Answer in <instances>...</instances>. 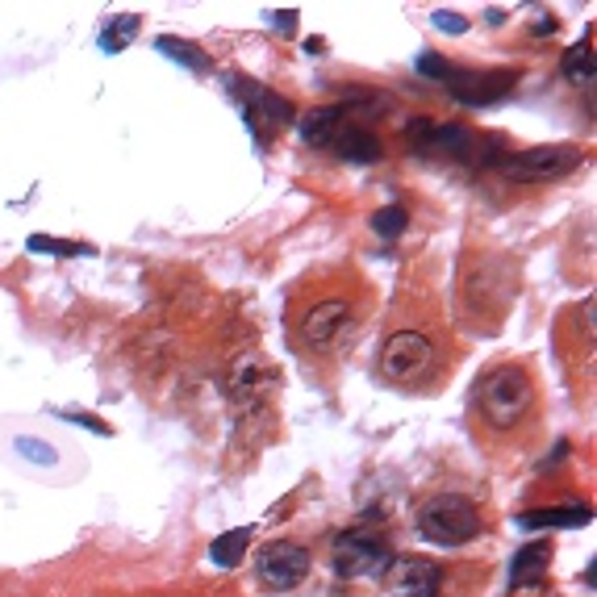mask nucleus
<instances>
[{
  "label": "nucleus",
  "mask_w": 597,
  "mask_h": 597,
  "mask_svg": "<svg viewBox=\"0 0 597 597\" xmlns=\"http://www.w3.org/2000/svg\"><path fill=\"white\" fill-rule=\"evenodd\" d=\"M418 535L434 548H464L480 535V510L459 493H434L418 510Z\"/></svg>",
  "instance_id": "obj_1"
},
{
  "label": "nucleus",
  "mask_w": 597,
  "mask_h": 597,
  "mask_svg": "<svg viewBox=\"0 0 597 597\" xmlns=\"http://www.w3.org/2000/svg\"><path fill=\"white\" fill-rule=\"evenodd\" d=\"M477 397H480L485 422L493 430H510L526 418V409L535 402V389H530V377H526L523 368L502 363V368H493V372L480 381Z\"/></svg>",
  "instance_id": "obj_2"
},
{
  "label": "nucleus",
  "mask_w": 597,
  "mask_h": 597,
  "mask_svg": "<svg viewBox=\"0 0 597 597\" xmlns=\"http://www.w3.org/2000/svg\"><path fill=\"white\" fill-rule=\"evenodd\" d=\"M576 168H581V146L573 143L530 146V151H518V155H505L498 164L505 180H518V184H548V180H560V176H569Z\"/></svg>",
  "instance_id": "obj_3"
},
{
  "label": "nucleus",
  "mask_w": 597,
  "mask_h": 597,
  "mask_svg": "<svg viewBox=\"0 0 597 597\" xmlns=\"http://www.w3.org/2000/svg\"><path fill=\"white\" fill-rule=\"evenodd\" d=\"M235 93L242 96V118H247V130L255 134V143H267L272 134H280L288 126H297V109L292 100L272 88H263L255 80H235Z\"/></svg>",
  "instance_id": "obj_4"
},
{
  "label": "nucleus",
  "mask_w": 597,
  "mask_h": 597,
  "mask_svg": "<svg viewBox=\"0 0 597 597\" xmlns=\"http://www.w3.org/2000/svg\"><path fill=\"white\" fill-rule=\"evenodd\" d=\"M434 363V347L418 331H397L381 347V377L389 384H418Z\"/></svg>",
  "instance_id": "obj_5"
},
{
  "label": "nucleus",
  "mask_w": 597,
  "mask_h": 597,
  "mask_svg": "<svg viewBox=\"0 0 597 597\" xmlns=\"http://www.w3.org/2000/svg\"><path fill=\"white\" fill-rule=\"evenodd\" d=\"M406 139L418 155H439V159H468L477 151V134L468 126H455V121L414 118Z\"/></svg>",
  "instance_id": "obj_6"
},
{
  "label": "nucleus",
  "mask_w": 597,
  "mask_h": 597,
  "mask_svg": "<svg viewBox=\"0 0 597 597\" xmlns=\"http://www.w3.org/2000/svg\"><path fill=\"white\" fill-rule=\"evenodd\" d=\"M389 564H393V556H389V548H384L377 535L351 530V535H343L335 544V569L347 581H356V576H381Z\"/></svg>",
  "instance_id": "obj_7"
},
{
  "label": "nucleus",
  "mask_w": 597,
  "mask_h": 597,
  "mask_svg": "<svg viewBox=\"0 0 597 597\" xmlns=\"http://www.w3.org/2000/svg\"><path fill=\"white\" fill-rule=\"evenodd\" d=\"M255 573H260L267 589H297L306 581V573H310V551L301 544H267L260 551Z\"/></svg>",
  "instance_id": "obj_8"
},
{
  "label": "nucleus",
  "mask_w": 597,
  "mask_h": 597,
  "mask_svg": "<svg viewBox=\"0 0 597 597\" xmlns=\"http://www.w3.org/2000/svg\"><path fill=\"white\" fill-rule=\"evenodd\" d=\"M347 326H351V306H347L343 297H331V301H318V306H310L297 331H301V343H306V347L322 351V347L338 343Z\"/></svg>",
  "instance_id": "obj_9"
},
{
  "label": "nucleus",
  "mask_w": 597,
  "mask_h": 597,
  "mask_svg": "<svg viewBox=\"0 0 597 597\" xmlns=\"http://www.w3.org/2000/svg\"><path fill=\"white\" fill-rule=\"evenodd\" d=\"M518 72H452L447 75V93L459 100V105H493V100H505L510 88H514Z\"/></svg>",
  "instance_id": "obj_10"
},
{
  "label": "nucleus",
  "mask_w": 597,
  "mask_h": 597,
  "mask_svg": "<svg viewBox=\"0 0 597 597\" xmlns=\"http://www.w3.org/2000/svg\"><path fill=\"white\" fill-rule=\"evenodd\" d=\"M551 569V544L548 539H535L514 551V564H510V585L514 589H535Z\"/></svg>",
  "instance_id": "obj_11"
},
{
  "label": "nucleus",
  "mask_w": 597,
  "mask_h": 597,
  "mask_svg": "<svg viewBox=\"0 0 597 597\" xmlns=\"http://www.w3.org/2000/svg\"><path fill=\"white\" fill-rule=\"evenodd\" d=\"M335 155L343 164H377L384 155L381 139L372 134V130H363V126H347V130H338L335 143Z\"/></svg>",
  "instance_id": "obj_12"
},
{
  "label": "nucleus",
  "mask_w": 597,
  "mask_h": 597,
  "mask_svg": "<svg viewBox=\"0 0 597 597\" xmlns=\"http://www.w3.org/2000/svg\"><path fill=\"white\" fill-rule=\"evenodd\" d=\"M343 105H322V109H310V114H301L297 118V130H301V139L310 146H331L338 139V130H343Z\"/></svg>",
  "instance_id": "obj_13"
},
{
  "label": "nucleus",
  "mask_w": 597,
  "mask_h": 597,
  "mask_svg": "<svg viewBox=\"0 0 597 597\" xmlns=\"http://www.w3.org/2000/svg\"><path fill=\"white\" fill-rule=\"evenodd\" d=\"M589 505H548V510H526L518 526L526 530H556V526H589Z\"/></svg>",
  "instance_id": "obj_14"
},
{
  "label": "nucleus",
  "mask_w": 597,
  "mask_h": 597,
  "mask_svg": "<svg viewBox=\"0 0 597 597\" xmlns=\"http://www.w3.org/2000/svg\"><path fill=\"white\" fill-rule=\"evenodd\" d=\"M393 585H406V597H434V589L443 585V573L434 564H427V560H406V564H397V581Z\"/></svg>",
  "instance_id": "obj_15"
},
{
  "label": "nucleus",
  "mask_w": 597,
  "mask_h": 597,
  "mask_svg": "<svg viewBox=\"0 0 597 597\" xmlns=\"http://www.w3.org/2000/svg\"><path fill=\"white\" fill-rule=\"evenodd\" d=\"M251 544V526H235V530H222L214 544H210V560L217 569H235L242 560V551Z\"/></svg>",
  "instance_id": "obj_16"
},
{
  "label": "nucleus",
  "mask_w": 597,
  "mask_h": 597,
  "mask_svg": "<svg viewBox=\"0 0 597 597\" xmlns=\"http://www.w3.org/2000/svg\"><path fill=\"white\" fill-rule=\"evenodd\" d=\"M139 29H143V17H139V13H121V17H114V22L100 29V50H105V55H121V50L139 38Z\"/></svg>",
  "instance_id": "obj_17"
},
{
  "label": "nucleus",
  "mask_w": 597,
  "mask_h": 597,
  "mask_svg": "<svg viewBox=\"0 0 597 597\" xmlns=\"http://www.w3.org/2000/svg\"><path fill=\"white\" fill-rule=\"evenodd\" d=\"M155 47L168 55L171 63H184L189 72H210V55L201 47H192V43H184V38H171V34H164V38H155Z\"/></svg>",
  "instance_id": "obj_18"
},
{
  "label": "nucleus",
  "mask_w": 597,
  "mask_h": 597,
  "mask_svg": "<svg viewBox=\"0 0 597 597\" xmlns=\"http://www.w3.org/2000/svg\"><path fill=\"white\" fill-rule=\"evenodd\" d=\"M560 72H564V80H573V84H594V47H589V38L564 50Z\"/></svg>",
  "instance_id": "obj_19"
},
{
  "label": "nucleus",
  "mask_w": 597,
  "mask_h": 597,
  "mask_svg": "<svg viewBox=\"0 0 597 597\" xmlns=\"http://www.w3.org/2000/svg\"><path fill=\"white\" fill-rule=\"evenodd\" d=\"M13 452L22 455L25 464H38V468H55V464H59V452L50 447L47 439H34V434H17V439H13Z\"/></svg>",
  "instance_id": "obj_20"
},
{
  "label": "nucleus",
  "mask_w": 597,
  "mask_h": 597,
  "mask_svg": "<svg viewBox=\"0 0 597 597\" xmlns=\"http://www.w3.org/2000/svg\"><path fill=\"white\" fill-rule=\"evenodd\" d=\"M25 247H29V251H38V255H63V260H72V255H93V247H88V242L50 239V235H29Z\"/></svg>",
  "instance_id": "obj_21"
},
{
  "label": "nucleus",
  "mask_w": 597,
  "mask_h": 597,
  "mask_svg": "<svg viewBox=\"0 0 597 597\" xmlns=\"http://www.w3.org/2000/svg\"><path fill=\"white\" fill-rule=\"evenodd\" d=\"M406 226H409V214L402 210V205H384V210L372 214V230H377L381 239H397V235H406Z\"/></svg>",
  "instance_id": "obj_22"
},
{
  "label": "nucleus",
  "mask_w": 597,
  "mask_h": 597,
  "mask_svg": "<svg viewBox=\"0 0 597 597\" xmlns=\"http://www.w3.org/2000/svg\"><path fill=\"white\" fill-rule=\"evenodd\" d=\"M414 68H418V75H430V80H443V84H447V75L455 72L452 63H447V59H439V55H418V63H414Z\"/></svg>",
  "instance_id": "obj_23"
},
{
  "label": "nucleus",
  "mask_w": 597,
  "mask_h": 597,
  "mask_svg": "<svg viewBox=\"0 0 597 597\" xmlns=\"http://www.w3.org/2000/svg\"><path fill=\"white\" fill-rule=\"evenodd\" d=\"M63 422H75V427H88L93 434H100V439H109V427H105V422H96V414H84V409H68V414H63Z\"/></svg>",
  "instance_id": "obj_24"
},
{
  "label": "nucleus",
  "mask_w": 597,
  "mask_h": 597,
  "mask_svg": "<svg viewBox=\"0 0 597 597\" xmlns=\"http://www.w3.org/2000/svg\"><path fill=\"white\" fill-rule=\"evenodd\" d=\"M430 22H434V29H443V34H464V29H468V22H464L459 13H447V9H439Z\"/></svg>",
  "instance_id": "obj_25"
},
{
  "label": "nucleus",
  "mask_w": 597,
  "mask_h": 597,
  "mask_svg": "<svg viewBox=\"0 0 597 597\" xmlns=\"http://www.w3.org/2000/svg\"><path fill=\"white\" fill-rule=\"evenodd\" d=\"M272 25H276L280 34H292V29H297V9H280V13H272Z\"/></svg>",
  "instance_id": "obj_26"
},
{
  "label": "nucleus",
  "mask_w": 597,
  "mask_h": 597,
  "mask_svg": "<svg viewBox=\"0 0 597 597\" xmlns=\"http://www.w3.org/2000/svg\"><path fill=\"white\" fill-rule=\"evenodd\" d=\"M530 29H535V34H556V17H551V13H539V17L530 22Z\"/></svg>",
  "instance_id": "obj_27"
}]
</instances>
